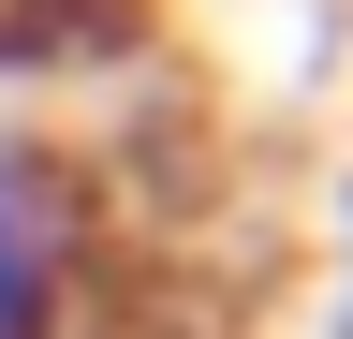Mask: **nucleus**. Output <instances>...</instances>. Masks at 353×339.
<instances>
[{
	"mask_svg": "<svg viewBox=\"0 0 353 339\" xmlns=\"http://www.w3.org/2000/svg\"><path fill=\"white\" fill-rule=\"evenodd\" d=\"M74 295H88V206L59 162L0 133V339H74Z\"/></svg>",
	"mask_w": 353,
	"mask_h": 339,
	"instance_id": "f257e3e1",
	"label": "nucleus"
}]
</instances>
